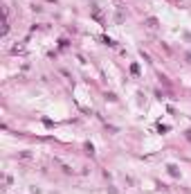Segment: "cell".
<instances>
[{
	"label": "cell",
	"instance_id": "cell-5",
	"mask_svg": "<svg viewBox=\"0 0 191 194\" xmlns=\"http://www.w3.org/2000/svg\"><path fill=\"white\" fill-rule=\"evenodd\" d=\"M101 41H103V43H106V45H110V47L115 45V41H112V38H110V36H103V38H101Z\"/></svg>",
	"mask_w": 191,
	"mask_h": 194
},
{
	"label": "cell",
	"instance_id": "cell-6",
	"mask_svg": "<svg viewBox=\"0 0 191 194\" xmlns=\"http://www.w3.org/2000/svg\"><path fill=\"white\" fill-rule=\"evenodd\" d=\"M85 151H88V153H90V156H92V153H94V147H92V144H90V142H85Z\"/></svg>",
	"mask_w": 191,
	"mask_h": 194
},
{
	"label": "cell",
	"instance_id": "cell-2",
	"mask_svg": "<svg viewBox=\"0 0 191 194\" xmlns=\"http://www.w3.org/2000/svg\"><path fill=\"white\" fill-rule=\"evenodd\" d=\"M146 25L151 27V30H155L157 27V18H146Z\"/></svg>",
	"mask_w": 191,
	"mask_h": 194
},
{
	"label": "cell",
	"instance_id": "cell-4",
	"mask_svg": "<svg viewBox=\"0 0 191 194\" xmlns=\"http://www.w3.org/2000/svg\"><path fill=\"white\" fill-rule=\"evenodd\" d=\"M169 172H171V176H178V174H180L175 165H169Z\"/></svg>",
	"mask_w": 191,
	"mask_h": 194
},
{
	"label": "cell",
	"instance_id": "cell-3",
	"mask_svg": "<svg viewBox=\"0 0 191 194\" xmlns=\"http://www.w3.org/2000/svg\"><path fill=\"white\" fill-rule=\"evenodd\" d=\"M18 158H20V160H30L32 158V151H20V153H18Z\"/></svg>",
	"mask_w": 191,
	"mask_h": 194
},
{
	"label": "cell",
	"instance_id": "cell-7",
	"mask_svg": "<svg viewBox=\"0 0 191 194\" xmlns=\"http://www.w3.org/2000/svg\"><path fill=\"white\" fill-rule=\"evenodd\" d=\"M130 72H133V75H137V72H139V65H137V63H133V65H130Z\"/></svg>",
	"mask_w": 191,
	"mask_h": 194
},
{
	"label": "cell",
	"instance_id": "cell-1",
	"mask_svg": "<svg viewBox=\"0 0 191 194\" xmlns=\"http://www.w3.org/2000/svg\"><path fill=\"white\" fill-rule=\"evenodd\" d=\"M92 16H94V18H97V21H99L101 25H103V23H106V21H103V14H101V9H99L97 5H94V7H92Z\"/></svg>",
	"mask_w": 191,
	"mask_h": 194
}]
</instances>
